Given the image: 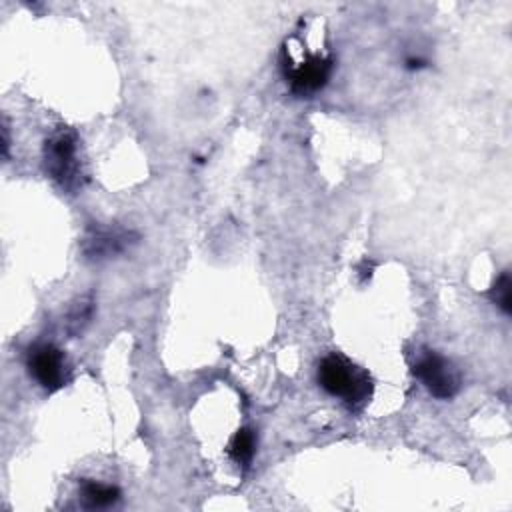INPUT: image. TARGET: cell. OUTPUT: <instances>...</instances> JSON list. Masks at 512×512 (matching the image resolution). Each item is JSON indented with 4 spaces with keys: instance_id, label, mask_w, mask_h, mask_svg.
Listing matches in <instances>:
<instances>
[{
    "instance_id": "1",
    "label": "cell",
    "mask_w": 512,
    "mask_h": 512,
    "mask_svg": "<svg viewBox=\"0 0 512 512\" xmlns=\"http://www.w3.org/2000/svg\"><path fill=\"white\" fill-rule=\"evenodd\" d=\"M334 56L330 52H312L308 50L298 34L286 38L280 50V70L282 76L296 96H312L322 90L332 74Z\"/></svg>"
},
{
    "instance_id": "2",
    "label": "cell",
    "mask_w": 512,
    "mask_h": 512,
    "mask_svg": "<svg viewBox=\"0 0 512 512\" xmlns=\"http://www.w3.org/2000/svg\"><path fill=\"white\" fill-rule=\"evenodd\" d=\"M316 380L326 394L340 398L350 410H360L374 390L372 376L340 352H330L318 362Z\"/></svg>"
},
{
    "instance_id": "3",
    "label": "cell",
    "mask_w": 512,
    "mask_h": 512,
    "mask_svg": "<svg viewBox=\"0 0 512 512\" xmlns=\"http://www.w3.org/2000/svg\"><path fill=\"white\" fill-rule=\"evenodd\" d=\"M44 166L50 178L66 192H76L84 184L80 142L74 130L56 128L44 142Z\"/></svg>"
},
{
    "instance_id": "4",
    "label": "cell",
    "mask_w": 512,
    "mask_h": 512,
    "mask_svg": "<svg viewBox=\"0 0 512 512\" xmlns=\"http://www.w3.org/2000/svg\"><path fill=\"white\" fill-rule=\"evenodd\" d=\"M28 374L46 392H56L70 382V366L64 352L50 342H36L26 352Z\"/></svg>"
},
{
    "instance_id": "5",
    "label": "cell",
    "mask_w": 512,
    "mask_h": 512,
    "mask_svg": "<svg viewBox=\"0 0 512 512\" xmlns=\"http://www.w3.org/2000/svg\"><path fill=\"white\" fill-rule=\"evenodd\" d=\"M412 374L438 400H450L460 390V374L454 364L434 350H424L412 364Z\"/></svg>"
},
{
    "instance_id": "6",
    "label": "cell",
    "mask_w": 512,
    "mask_h": 512,
    "mask_svg": "<svg viewBox=\"0 0 512 512\" xmlns=\"http://www.w3.org/2000/svg\"><path fill=\"white\" fill-rule=\"evenodd\" d=\"M136 234L120 226H90L82 236V254L88 260H106L126 252L134 242Z\"/></svg>"
},
{
    "instance_id": "7",
    "label": "cell",
    "mask_w": 512,
    "mask_h": 512,
    "mask_svg": "<svg viewBox=\"0 0 512 512\" xmlns=\"http://www.w3.org/2000/svg\"><path fill=\"white\" fill-rule=\"evenodd\" d=\"M80 498L86 508H108L120 500V490L114 484L82 480L80 482Z\"/></svg>"
},
{
    "instance_id": "8",
    "label": "cell",
    "mask_w": 512,
    "mask_h": 512,
    "mask_svg": "<svg viewBox=\"0 0 512 512\" xmlns=\"http://www.w3.org/2000/svg\"><path fill=\"white\" fill-rule=\"evenodd\" d=\"M254 452H256V434L252 428H240L230 444H228V456L234 464L238 466H250L252 458H254Z\"/></svg>"
},
{
    "instance_id": "9",
    "label": "cell",
    "mask_w": 512,
    "mask_h": 512,
    "mask_svg": "<svg viewBox=\"0 0 512 512\" xmlns=\"http://www.w3.org/2000/svg\"><path fill=\"white\" fill-rule=\"evenodd\" d=\"M510 276L508 272H502L496 282L492 284L490 288V298L492 302L504 312V314H510L512 312V296H510Z\"/></svg>"
},
{
    "instance_id": "10",
    "label": "cell",
    "mask_w": 512,
    "mask_h": 512,
    "mask_svg": "<svg viewBox=\"0 0 512 512\" xmlns=\"http://www.w3.org/2000/svg\"><path fill=\"white\" fill-rule=\"evenodd\" d=\"M90 314H92V304L90 302H80V306H76L74 312H70V320H68L72 324L70 330L78 332L82 328V324L88 322Z\"/></svg>"
},
{
    "instance_id": "11",
    "label": "cell",
    "mask_w": 512,
    "mask_h": 512,
    "mask_svg": "<svg viewBox=\"0 0 512 512\" xmlns=\"http://www.w3.org/2000/svg\"><path fill=\"white\" fill-rule=\"evenodd\" d=\"M422 66H426V60H422V58H408L406 60V68H410V70H418Z\"/></svg>"
}]
</instances>
